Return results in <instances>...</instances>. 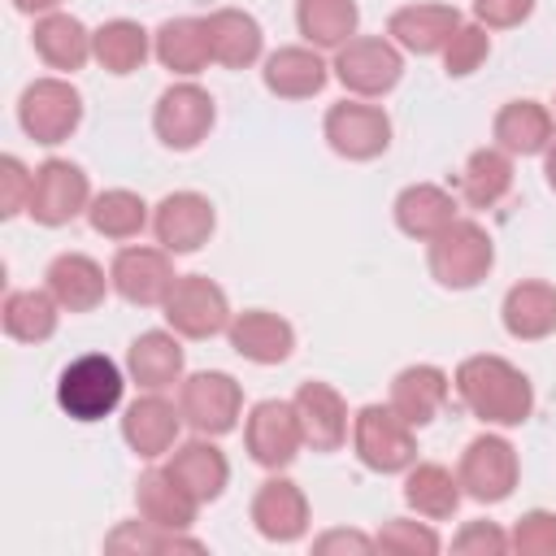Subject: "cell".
I'll list each match as a JSON object with an SVG mask.
<instances>
[{
  "mask_svg": "<svg viewBox=\"0 0 556 556\" xmlns=\"http://www.w3.org/2000/svg\"><path fill=\"white\" fill-rule=\"evenodd\" d=\"M204 35H208L213 61L226 65V70L252 65L261 56V43H265L261 22L252 13H243V9H217V13H208L204 17Z\"/></svg>",
  "mask_w": 556,
  "mask_h": 556,
  "instance_id": "cell-22",
  "label": "cell"
},
{
  "mask_svg": "<svg viewBox=\"0 0 556 556\" xmlns=\"http://www.w3.org/2000/svg\"><path fill=\"white\" fill-rule=\"evenodd\" d=\"M122 369L100 356V352H87L78 361H70L56 378V404L74 417V421H100L109 417L117 404H122Z\"/></svg>",
  "mask_w": 556,
  "mask_h": 556,
  "instance_id": "cell-3",
  "label": "cell"
},
{
  "mask_svg": "<svg viewBox=\"0 0 556 556\" xmlns=\"http://www.w3.org/2000/svg\"><path fill=\"white\" fill-rule=\"evenodd\" d=\"M456 391L465 408L486 426H521L534 408L530 378L504 356H469L456 369Z\"/></svg>",
  "mask_w": 556,
  "mask_h": 556,
  "instance_id": "cell-1",
  "label": "cell"
},
{
  "mask_svg": "<svg viewBox=\"0 0 556 556\" xmlns=\"http://www.w3.org/2000/svg\"><path fill=\"white\" fill-rule=\"evenodd\" d=\"M456 26H460V13L452 4H404V9L391 13L387 35L404 52L430 56V52H443L447 48V39L456 35Z\"/></svg>",
  "mask_w": 556,
  "mask_h": 556,
  "instance_id": "cell-19",
  "label": "cell"
},
{
  "mask_svg": "<svg viewBox=\"0 0 556 556\" xmlns=\"http://www.w3.org/2000/svg\"><path fill=\"white\" fill-rule=\"evenodd\" d=\"M252 526L269 543H295L308 530V500H304V491L295 482H287V478L261 482V491L252 500Z\"/></svg>",
  "mask_w": 556,
  "mask_h": 556,
  "instance_id": "cell-17",
  "label": "cell"
},
{
  "mask_svg": "<svg viewBox=\"0 0 556 556\" xmlns=\"http://www.w3.org/2000/svg\"><path fill=\"white\" fill-rule=\"evenodd\" d=\"M109 278H113V291H117L122 300L139 304V308L165 304L169 287L178 282V274H174V265H169V252H161V248H122V252L113 256Z\"/></svg>",
  "mask_w": 556,
  "mask_h": 556,
  "instance_id": "cell-14",
  "label": "cell"
},
{
  "mask_svg": "<svg viewBox=\"0 0 556 556\" xmlns=\"http://www.w3.org/2000/svg\"><path fill=\"white\" fill-rule=\"evenodd\" d=\"M495 148L508 156H539L552 148V113L539 100H508L495 113Z\"/></svg>",
  "mask_w": 556,
  "mask_h": 556,
  "instance_id": "cell-24",
  "label": "cell"
},
{
  "mask_svg": "<svg viewBox=\"0 0 556 556\" xmlns=\"http://www.w3.org/2000/svg\"><path fill=\"white\" fill-rule=\"evenodd\" d=\"M508 547L521 552V556H556V513H526L517 517L513 534H508Z\"/></svg>",
  "mask_w": 556,
  "mask_h": 556,
  "instance_id": "cell-42",
  "label": "cell"
},
{
  "mask_svg": "<svg viewBox=\"0 0 556 556\" xmlns=\"http://www.w3.org/2000/svg\"><path fill=\"white\" fill-rule=\"evenodd\" d=\"M356 0H295V26L313 48H343L356 35Z\"/></svg>",
  "mask_w": 556,
  "mask_h": 556,
  "instance_id": "cell-33",
  "label": "cell"
},
{
  "mask_svg": "<svg viewBox=\"0 0 556 556\" xmlns=\"http://www.w3.org/2000/svg\"><path fill=\"white\" fill-rule=\"evenodd\" d=\"M104 547L109 552H122V547H130V552H200L204 543L200 539H187L182 530H161V526H152V521H126L122 530H113L109 539H104Z\"/></svg>",
  "mask_w": 556,
  "mask_h": 556,
  "instance_id": "cell-39",
  "label": "cell"
},
{
  "mask_svg": "<svg viewBox=\"0 0 556 556\" xmlns=\"http://www.w3.org/2000/svg\"><path fill=\"white\" fill-rule=\"evenodd\" d=\"M404 74V56L391 39H348L334 56V78L356 96H387Z\"/></svg>",
  "mask_w": 556,
  "mask_h": 556,
  "instance_id": "cell-8",
  "label": "cell"
},
{
  "mask_svg": "<svg viewBox=\"0 0 556 556\" xmlns=\"http://www.w3.org/2000/svg\"><path fill=\"white\" fill-rule=\"evenodd\" d=\"M87 222L96 235L104 239H135L143 226H148V204L126 191V187H113V191H100L91 204H87Z\"/></svg>",
  "mask_w": 556,
  "mask_h": 556,
  "instance_id": "cell-38",
  "label": "cell"
},
{
  "mask_svg": "<svg viewBox=\"0 0 556 556\" xmlns=\"http://www.w3.org/2000/svg\"><path fill=\"white\" fill-rule=\"evenodd\" d=\"M61 0H13L17 13H56Z\"/></svg>",
  "mask_w": 556,
  "mask_h": 556,
  "instance_id": "cell-47",
  "label": "cell"
},
{
  "mask_svg": "<svg viewBox=\"0 0 556 556\" xmlns=\"http://www.w3.org/2000/svg\"><path fill=\"white\" fill-rule=\"evenodd\" d=\"M447 400V374L439 365H408L391 382V408L408 426H430Z\"/></svg>",
  "mask_w": 556,
  "mask_h": 556,
  "instance_id": "cell-26",
  "label": "cell"
},
{
  "mask_svg": "<svg viewBox=\"0 0 556 556\" xmlns=\"http://www.w3.org/2000/svg\"><path fill=\"white\" fill-rule=\"evenodd\" d=\"M165 473H169L191 500H200V504L217 500V495L226 491V482H230V465H226V456H222L208 439H191V443H182V447L169 456Z\"/></svg>",
  "mask_w": 556,
  "mask_h": 556,
  "instance_id": "cell-21",
  "label": "cell"
},
{
  "mask_svg": "<svg viewBox=\"0 0 556 556\" xmlns=\"http://www.w3.org/2000/svg\"><path fill=\"white\" fill-rule=\"evenodd\" d=\"M17 122L35 143H61L83 122V96L65 78H35L17 100Z\"/></svg>",
  "mask_w": 556,
  "mask_h": 556,
  "instance_id": "cell-5",
  "label": "cell"
},
{
  "mask_svg": "<svg viewBox=\"0 0 556 556\" xmlns=\"http://www.w3.org/2000/svg\"><path fill=\"white\" fill-rule=\"evenodd\" d=\"M295 417L313 452H339L348 439V404L330 382H304L295 391Z\"/></svg>",
  "mask_w": 556,
  "mask_h": 556,
  "instance_id": "cell-16",
  "label": "cell"
},
{
  "mask_svg": "<svg viewBox=\"0 0 556 556\" xmlns=\"http://www.w3.org/2000/svg\"><path fill=\"white\" fill-rule=\"evenodd\" d=\"M178 421H182V408H174L169 400H161V395L152 391V395H143V400H135V404L126 408V417H122V439L130 443L135 456L156 460V456H165V452L174 447Z\"/></svg>",
  "mask_w": 556,
  "mask_h": 556,
  "instance_id": "cell-20",
  "label": "cell"
},
{
  "mask_svg": "<svg viewBox=\"0 0 556 556\" xmlns=\"http://www.w3.org/2000/svg\"><path fill=\"white\" fill-rule=\"evenodd\" d=\"M30 43H35V52H39L52 70H70V74L83 70L87 56H91V30H87L78 17H70V13H43V17L35 22Z\"/></svg>",
  "mask_w": 556,
  "mask_h": 556,
  "instance_id": "cell-30",
  "label": "cell"
},
{
  "mask_svg": "<svg viewBox=\"0 0 556 556\" xmlns=\"http://www.w3.org/2000/svg\"><path fill=\"white\" fill-rule=\"evenodd\" d=\"M404 500H408V508H417L421 517L443 521V517H452L456 504H460V478H452L443 465H417V469H408V478H404Z\"/></svg>",
  "mask_w": 556,
  "mask_h": 556,
  "instance_id": "cell-37",
  "label": "cell"
},
{
  "mask_svg": "<svg viewBox=\"0 0 556 556\" xmlns=\"http://www.w3.org/2000/svg\"><path fill=\"white\" fill-rule=\"evenodd\" d=\"M87 204H91V187H87V174L74 161L52 156L35 169V191H30L26 213L39 226H65L78 213H87Z\"/></svg>",
  "mask_w": 556,
  "mask_h": 556,
  "instance_id": "cell-11",
  "label": "cell"
},
{
  "mask_svg": "<svg viewBox=\"0 0 556 556\" xmlns=\"http://www.w3.org/2000/svg\"><path fill=\"white\" fill-rule=\"evenodd\" d=\"M374 543L391 556H430V552H439V534L430 526H417V521H404V517H391L378 530Z\"/></svg>",
  "mask_w": 556,
  "mask_h": 556,
  "instance_id": "cell-41",
  "label": "cell"
},
{
  "mask_svg": "<svg viewBox=\"0 0 556 556\" xmlns=\"http://www.w3.org/2000/svg\"><path fill=\"white\" fill-rule=\"evenodd\" d=\"M56 308L61 304H56L52 291H9L4 295V308H0L4 334L17 339V343H43V339H52Z\"/></svg>",
  "mask_w": 556,
  "mask_h": 556,
  "instance_id": "cell-34",
  "label": "cell"
},
{
  "mask_svg": "<svg viewBox=\"0 0 556 556\" xmlns=\"http://www.w3.org/2000/svg\"><path fill=\"white\" fill-rule=\"evenodd\" d=\"M91 56L109 74H135L148 61V30L130 17H113L100 30H91Z\"/></svg>",
  "mask_w": 556,
  "mask_h": 556,
  "instance_id": "cell-35",
  "label": "cell"
},
{
  "mask_svg": "<svg viewBox=\"0 0 556 556\" xmlns=\"http://www.w3.org/2000/svg\"><path fill=\"white\" fill-rule=\"evenodd\" d=\"M178 408H182V421L200 434H226L235 430L239 421V408H243V391L230 374L222 369H204V374H191L182 382V395H178Z\"/></svg>",
  "mask_w": 556,
  "mask_h": 556,
  "instance_id": "cell-9",
  "label": "cell"
},
{
  "mask_svg": "<svg viewBox=\"0 0 556 556\" xmlns=\"http://www.w3.org/2000/svg\"><path fill=\"white\" fill-rule=\"evenodd\" d=\"M486 52H491V35H486V26L478 22V26H456V35L447 39V48H443V70L452 74V78H465V74H473L482 61H486Z\"/></svg>",
  "mask_w": 556,
  "mask_h": 556,
  "instance_id": "cell-40",
  "label": "cell"
},
{
  "mask_svg": "<svg viewBox=\"0 0 556 556\" xmlns=\"http://www.w3.org/2000/svg\"><path fill=\"white\" fill-rule=\"evenodd\" d=\"M152 52L174 74H200L213 61L208 35H204V17H169V22H161Z\"/></svg>",
  "mask_w": 556,
  "mask_h": 556,
  "instance_id": "cell-32",
  "label": "cell"
},
{
  "mask_svg": "<svg viewBox=\"0 0 556 556\" xmlns=\"http://www.w3.org/2000/svg\"><path fill=\"white\" fill-rule=\"evenodd\" d=\"M352 439H356V456L365 469L374 473H400L417 460V439L413 426L382 404H365L352 421Z\"/></svg>",
  "mask_w": 556,
  "mask_h": 556,
  "instance_id": "cell-4",
  "label": "cell"
},
{
  "mask_svg": "<svg viewBox=\"0 0 556 556\" xmlns=\"http://www.w3.org/2000/svg\"><path fill=\"white\" fill-rule=\"evenodd\" d=\"M30 191H35V174H26L17 156H0V217H17L30 204Z\"/></svg>",
  "mask_w": 556,
  "mask_h": 556,
  "instance_id": "cell-43",
  "label": "cell"
},
{
  "mask_svg": "<svg viewBox=\"0 0 556 556\" xmlns=\"http://www.w3.org/2000/svg\"><path fill=\"white\" fill-rule=\"evenodd\" d=\"M126 369H130V378H135L139 387L165 391V387H174L178 374H182V343H178L174 334H165V330H148V334H139V339L130 343Z\"/></svg>",
  "mask_w": 556,
  "mask_h": 556,
  "instance_id": "cell-31",
  "label": "cell"
},
{
  "mask_svg": "<svg viewBox=\"0 0 556 556\" xmlns=\"http://www.w3.org/2000/svg\"><path fill=\"white\" fill-rule=\"evenodd\" d=\"M226 334H230V348H235L243 361H252V365H278V361H287L291 348H295L291 321L278 317V313H265V308H248V313L230 317Z\"/></svg>",
  "mask_w": 556,
  "mask_h": 556,
  "instance_id": "cell-18",
  "label": "cell"
},
{
  "mask_svg": "<svg viewBox=\"0 0 556 556\" xmlns=\"http://www.w3.org/2000/svg\"><path fill=\"white\" fill-rule=\"evenodd\" d=\"M48 291L56 295V304L61 308H70V313H91L100 300H104V287L113 282V278H104V269L91 261V256H83V252H61L52 265H48Z\"/></svg>",
  "mask_w": 556,
  "mask_h": 556,
  "instance_id": "cell-23",
  "label": "cell"
},
{
  "mask_svg": "<svg viewBox=\"0 0 556 556\" xmlns=\"http://www.w3.org/2000/svg\"><path fill=\"white\" fill-rule=\"evenodd\" d=\"M326 139L348 161H374L391 143V117L378 104L343 100V104H330L326 113Z\"/></svg>",
  "mask_w": 556,
  "mask_h": 556,
  "instance_id": "cell-13",
  "label": "cell"
},
{
  "mask_svg": "<svg viewBox=\"0 0 556 556\" xmlns=\"http://www.w3.org/2000/svg\"><path fill=\"white\" fill-rule=\"evenodd\" d=\"M460 491L473 495L478 504H500L517 486V452L500 434H478L460 452Z\"/></svg>",
  "mask_w": 556,
  "mask_h": 556,
  "instance_id": "cell-10",
  "label": "cell"
},
{
  "mask_svg": "<svg viewBox=\"0 0 556 556\" xmlns=\"http://www.w3.org/2000/svg\"><path fill=\"white\" fill-rule=\"evenodd\" d=\"M369 547H378L374 539H365V534H348V530H330V534H321L317 543H313V552H369Z\"/></svg>",
  "mask_w": 556,
  "mask_h": 556,
  "instance_id": "cell-46",
  "label": "cell"
},
{
  "mask_svg": "<svg viewBox=\"0 0 556 556\" xmlns=\"http://www.w3.org/2000/svg\"><path fill=\"white\" fill-rule=\"evenodd\" d=\"M513 187V161L504 148H478L469 161H465V174H460V191H465V204L473 208H491L508 195Z\"/></svg>",
  "mask_w": 556,
  "mask_h": 556,
  "instance_id": "cell-36",
  "label": "cell"
},
{
  "mask_svg": "<svg viewBox=\"0 0 556 556\" xmlns=\"http://www.w3.org/2000/svg\"><path fill=\"white\" fill-rule=\"evenodd\" d=\"M165 321L182 339H213L230 326L226 291L204 274H182L165 295Z\"/></svg>",
  "mask_w": 556,
  "mask_h": 556,
  "instance_id": "cell-6",
  "label": "cell"
},
{
  "mask_svg": "<svg viewBox=\"0 0 556 556\" xmlns=\"http://www.w3.org/2000/svg\"><path fill=\"white\" fill-rule=\"evenodd\" d=\"M491 265H495V248L478 222L456 217L447 230H439L430 239V274L439 278V287L469 291L491 274Z\"/></svg>",
  "mask_w": 556,
  "mask_h": 556,
  "instance_id": "cell-2",
  "label": "cell"
},
{
  "mask_svg": "<svg viewBox=\"0 0 556 556\" xmlns=\"http://www.w3.org/2000/svg\"><path fill=\"white\" fill-rule=\"evenodd\" d=\"M213 96L195 83H174L161 91L156 113H152V130L165 148L174 152H191L204 143V135L213 130Z\"/></svg>",
  "mask_w": 556,
  "mask_h": 556,
  "instance_id": "cell-7",
  "label": "cell"
},
{
  "mask_svg": "<svg viewBox=\"0 0 556 556\" xmlns=\"http://www.w3.org/2000/svg\"><path fill=\"white\" fill-rule=\"evenodd\" d=\"M452 222H456V200L434 182H413V187H404L395 195V226L408 239H426L430 243Z\"/></svg>",
  "mask_w": 556,
  "mask_h": 556,
  "instance_id": "cell-25",
  "label": "cell"
},
{
  "mask_svg": "<svg viewBox=\"0 0 556 556\" xmlns=\"http://www.w3.org/2000/svg\"><path fill=\"white\" fill-rule=\"evenodd\" d=\"M504 330L513 339H547L556 330V287L552 282H517L504 295Z\"/></svg>",
  "mask_w": 556,
  "mask_h": 556,
  "instance_id": "cell-29",
  "label": "cell"
},
{
  "mask_svg": "<svg viewBox=\"0 0 556 556\" xmlns=\"http://www.w3.org/2000/svg\"><path fill=\"white\" fill-rule=\"evenodd\" d=\"M265 87L278 100H308L326 87V61L313 48H278L265 56Z\"/></svg>",
  "mask_w": 556,
  "mask_h": 556,
  "instance_id": "cell-28",
  "label": "cell"
},
{
  "mask_svg": "<svg viewBox=\"0 0 556 556\" xmlns=\"http://www.w3.org/2000/svg\"><path fill=\"white\" fill-rule=\"evenodd\" d=\"M543 174H547V187L556 191V139H552V148H547V161H543Z\"/></svg>",
  "mask_w": 556,
  "mask_h": 556,
  "instance_id": "cell-48",
  "label": "cell"
},
{
  "mask_svg": "<svg viewBox=\"0 0 556 556\" xmlns=\"http://www.w3.org/2000/svg\"><path fill=\"white\" fill-rule=\"evenodd\" d=\"M530 13H534V0H473V17L491 30L521 26Z\"/></svg>",
  "mask_w": 556,
  "mask_h": 556,
  "instance_id": "cell-45",
  "label": "cell"
},
{
  "mask_svg": "<svg viewBox=\"0 0 556 556\" xmlns=\"http://www.w3.org/2000/svg\"><path fill=\"white\" fill-rule=\"evenodd\" d=\"M452 552H482V556H500L508 552V534L495 526V521H469L456 539H452Z\"/></svg>",
  "mask_w": 556,
  "mask_h": 556,
  "instance_id": "cell-44",
  "label": "cell"
},
{
  "mask_svg": "<svg viewBox=\"0 0 556 556\" xmlns=\"http://www.w3.org/2000/svg\"><path fill=\"white\" fill-rule=\"evenodd\" d=\"M135 504H139V517L152 521V526H161V530H187L195 521V508H200V500H191L165 469L139 473Z\"/></svg>",
  "mask_w": 556,
  "mask_h": 556,
  "instance_id": "cell-27",
  "label": "cell"
},
{
  "mask_svg": "<svg viewBox=\"0 0 556 556\" xmlns=\"http://www.w3.org/2000/svg\"><path fill=\"white\" fill-rule=\"evenodd\" d=\"M213 204L200 195V191H174L156 204V217H152V230L161 239L165 252L174 256H187V252H200L213 235Z\"/></svg>",
  "mask_w": 556,
  "mask_h": 556,
  "instance_id": "cell-15",
  "label": "cell"
},
{
  "mask_svg": "<svg viewBox=\"0 0 556 556\" xmlns=\"http://www.w3.org/2000/svg\"><path fill=\"white\" fill-rule=\"evenodd\" d=\"M243 443H248L252 460L265 465V469L291 465L295 452H300V443H304L295 404H282V400H261V404H252L248 426H243Z\"/></svg>",
  "mask_w": 556,
  "mask_h": 556,
  "instance_id": "cell-12",
  "label": "cell"
}]
</instances>
